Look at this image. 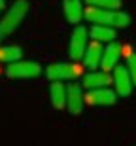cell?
<instances>
[{"label": "cell", "instance_id": "1", "mask_svg": "<svg viewBox=\"0 0 136 146\" xmlns=\"http://www.w3.org/2000/svg\"><path fill=\"white\" fill-rule=\"evenodd\" d=\"M85 19L95 25H106L112 29H125L131 23V15L121 10H104V8H95L89 6L85 8Z\"/></svg>", "mask_w": 136, "mask_h": 146}, {"label": "cell", "instance_id": "2", "mask_svg": "<svg viewBox=\"0 0 136 146\" xmlns=\"http://www.w3.org/2000/svg\"><path fill=\"white\" fill-rule=\"evenodd\" d=\"M27 15H28V2L17 0L15 4L4 13V17H2V21H0V33L4 34V36L15 33L17 29L21 27V23L25 21Z\"/></svg>", "mask_w": 136, "mask_h": 146}, {"label": "cell", "instance_id": "3", "mask_svg": "<svg viewBox=\"0 0 136 146\" xmlns=\"http://www.w3.org/2000/svg\"><path fill=\"white\" fill-rule=\"evenodd\" d=\"M83 68L78 65L76 61L74 63H51V65L45 68V76H47L51 82L55 80H76L78 76H81Z\"/></svg>", "mask_w": 136, "mask_h": 146}, {"label": "cell", "instance_id": "4", "mask_svg": "<svg viewBox=\"0 0 136 146\" xmlns=\"http://www.w3.org/2000/svg\"><path fill=\"white\" fill-rule=\"evenodd\" d=\"M6 74L10 78H17V80H28V78H38L42 74V65L36 61H15L10 63L6 68Z\"/></svg>", "mask_w": 136, "mask_h": 146}, {"label": "cell", "instance_id": "5", "mask_svg": "<svg viewBox=\"0 0 136 146\" xmlns=\"http://www.w3.org/2000/svg\"><path fill=\"white\" fill-rule=\"evenodd\" d=\"M87 46H89L87 29L83 27V25L74 27L72 36H70V46H68V55H70V59L72 61L83 59V55H85V51H87Z\"/></svg>", "mask_w": 136, "mask_h": 146}, {"label": "cell", "instance_id": "6", "mask_svg": "<svg viewBox=\"0 0 136 146\" xmlns=\"http://www.w3.org/2000/svg\"><path fill=\"white\" fill-rule=\"evenodd\" d=\"M117 101V91H112L110 87H98V89H87L85 103L93 106H112Z\"/></svg>", "mask_w": 136, "mask_h": 146}, {"label": "cell", "instance_id": "7", "mask_svg": "<svg viewBox=\"0 0 136 146\" xmlns=\"http://www.w3.org/2000/svg\"><path fill=\"white\" fill-rule=\"evenodd\" d=\"M85 106V95H83L81 84H70L66 87V108L70 114H81Z\"/></svg>", "mask_w": 136, "mask_h": 146}, {"label": "cell", "instance_id": "8", "mask_svg": "<svg viewBox=\"0 0 136 146\" xmlns=\"http://www.w3.org/2000/svg\"><path fill=\"white\" fill-rule=\"evenodd\" d=\"M114 86L119 97H129L134 87L132 76L129 72V66H115L114 68Z\"/></svg>", "mask_w": 136, "mask_h": 146}, {"label": "cell", "instance_id": "9", "mask_svg": "<svg viewBox=\"0 0 136 146\" xmlns=\"http://www.w3.org/2000/svg\"><path fill=\"white\" fill-rule=\"evenodd\" d=\"M62 11H64L66 21L78 27L81 19L85 17V8H83L81 0H62Z\"/></svg>", "mask_w": 136, "mask_h": 146}, {"label": "cell", "instance_id": "10", "mask_svg": "<svg viewBox=\"0 0 136 146\" xmlns=\"http://www.w3.org/2000/svg\"><path fill=\"white\" fill-rule=\"evenodd\" d=\"M121 51H123V46H121V44H117L115 40L110 42L108 46L104 48V57H102V65H100V68L106 70V72L114 70L115 66H117V63H119Z\"/></svg>", "mask_w": 136, "mask_h": 146}, {"label": "cell", "instance_id": "11", "mask_svg": "<svg viewBox=\"0 0 136 146\" xmlns=\"http://www.w3.org/2000/svg\"><path fill=\"white\" fill-rule=\"evenodd\" d=\"M114 84V76H110L106 70H93L83 78L81 86L85 89H98V87H108Z\"/></svg>", "mask_w": 136, "mask_h": 146}, {"label": "cell", "instance_id": "12", "mask_svg": "<svg viewBox=\"0 0 136 146\" xmlns=\"http://www.w3.org/2000/svg\"><path fill=\"white\" fill-rule=\"evenodd\" d=\"M102 57H104L102 42L93 40V42L87 46L85 55H83V65L87 66V68H98V66L102 65Z\"/></svg>", "mask_w": 136, "mask_h": 146}, {"label": "cell", "instance_id": "13", "mask_svg": "<svg viewBox=\"0 0 136 146\" xmlns=\"http://www.w3.org/2000/svg\"><path fill=\"white\" fill-rule=\"evenodd\" d=\"M49 97H51V104L57 110L64 108L66 106V87L64 84H60L59 80H55L49 87Z\"/></svg>", "mask_w": 136, "mask_h": 146}, {"label": "cell", "instance_id": "14", "mask_svg": "<svg viewBox=\"0 0 136 146\" xmlns=\"http://www.w3.org/2000/svg\"><path fill=\"white\" fill-rule=\"evenodd\" d=\"M91 38L97 40V42H114L115 40V29L106 27V25H93L91 29Z\"/></svg>", "mask_w": 136, "mask_h": 146}, {"label": "cell", "instance_id": "15", "mask_svg": "<svg viewBox=\"0 0 136 146\" xmlns=\"http://www.w3.org/2000/svg\"><path fill=\"white\" fill-rule=\"evenodd\" d=\"M23 57L19 46H0V63H15Z\"/></svg>", "mask_w": 136, "mask_h": 146}, {"label": "cell", "instance_id": "16", "mask_svg": "<svg viewBox=\"0 0 136 146\" xmlns=\"http://www.w3.org/2000/svg\"><path fill=\"white\" fill-rule=\"evenodd\" d=\"M89 6L95 8H104V10H119L121 0H85Z\"/></svg>", "mask_w": 136, "mask_h": 146}, {"label": "cell", "instance_id": "17", "mask_svg": "<svg viewBox=\"0 0 136 146\" xmlns=\"http://www.w3.org/2000/svg\"><path fill=\"white\" fill-rule=\"evenodd\" d=\"M127 66H129V72H131L134 87H136V51H131V53H129V63H127Z\"/></svg>", "mask_w": 136, "mask_h": 146}, {"label": "cell", "instance_id": "18", "mask_svg": "<svg viewBox=\"0 0 136 146\" xmlns=\"http://www.w3.org/2000/svg\"><path fill=\"white\" fill-rule=\"evenodd\" d=\"M6 10V0H0V11Z\"/></svg>", "mask_w": 136, "mask_h": 146}, {"label": "cell", "instance_id": "19", "mask_svg": "<svg viewBox=\"0 0 136 146\" xmlns=\"http://www.w3.org/2000/svg\"><path fill=\"white\" fill-rule=\"evenodd\" d=\"M4 38H6V36H4V34H2V33H0V42H2V40H4Z\"/></svg>", "mask_w": 136, "mask_h": 146}]
</instances>
